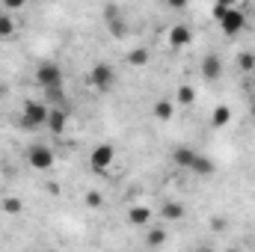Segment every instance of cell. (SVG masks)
Masks as SVG:
<instances>
[{"instance_id":"ba28073f","label":"cell","mask_w":255,"mask_h":252,"mask_svg":"<svg viewBox=\"0 0 255 252\" xmlns=\"http://www.w3.org/2000/svg\"><path fill=\"white\" fill-rule=\"evenodd\" d=\"M128 223L136 226V229L151 226V208H145V205H130V208H128Z\"/></svg>"},{"instance_id":"7a4b0ae2","label":"cell","mask_w":255,"mask_h":252,"mask_svg":"<svg viewBox=\"0 0 255 252\" xmlns=\"http://www.w3.org/2000/svg\"><path fill=\"white\" fill-rule=\"evenodd\" d=\"M217 24H220L223 36L235 39L238 33H244V30H247V12H244L241 6H232V9H229V12H226V15H223L220 21H217Z\"/></svg>"},{"instance_id":"2e32d148","label":"cell","mask_w":255,"mask_h":252,"mask_svg":"<svg viewBox=\"0 0 255 252\" xmlns=\"http://www.w3.org/2000/svg\"><path fill=\"white\" fill-rule=\"evenodd\" d=\"M160 217H163V220H169V223H172V220L178 223V220L184 217V205H181V202H166V205L160 208Z\"/></svg>"},{"instance_id":"5b68a950","label":"cell","mask_w":255,"mask_h":252,"mask_svg":"<svg viewBox=\"0 0 255 252\" xmlns=\"http://www.w3.org/2000/svg\"><path fill=\"white\" fill-rule=\"evenodd\" d=\"M113 160H116V148H113L110 142H98V145L89 151V166H92V172H107V169L113 166Z\"/></svg>"},{"instance_id":"603a6c76","label":"cell","mask_w":255,"mask_h":252,"mask_svg":"<svg viewBox=\"0 0 255 252\" xmlns=\"http://www.w3.org/2000/svg\"><path fill=\"white\" fill-rule=\"evenodd\" d=\"M232 6H235V3H214V9H211V15H214V21H220V18H223V15H226V12L232 9Z\"/></svg>"},{"instance_id":"5bb4252c","label":"cell","mask_w":255,"mask_h":252,"mask_svg":"<svg viewBox=\"0 0 255 252\" xmlns=\"http://www.w3.org/2000/svg\"><path fill=\"white\" fill-rule=\"evenodd\" d=\"M229 122H232V107H229V104H217L214 113H211V125L214 127H226Z\"/></svg>"},{"instance_id":"cb8c5ba5","label":"cell","mask_w":255,"mask_h":252,"mask_svg":"<svg viewBox=\"0 0 255 252\" xmlns=\"http://www.w3.org/2000/svg\"><path fill=\"white\" fill-rule=\"evenodd\" d=\"M226 226H229V223H226L223 217H214V220H211V232H226Z\"/></svg>"},{"instance_id":"9c48e42d","label":"cell","mask_w":255,"mask_h":252,"mask_svg":"<svg viewBox=\"0 0 255 252\" xmlns=\"http://www.w3.org/2000/svg\"><path fill=\"white\" fill-rule=\"evenodd\" d=\"M199 71H202L205 80H217V77L223 74V60H220L217 54H208V57L202 60V65H199Z\"/></svg>"},{"instance_id":"7402d4cb","label":"cell","mask_w":255,"mask_h":252,"mask_svg":"<svg viewBox=\"0 0 255 252\" xmlns=\"http://www.w3.org/2000/svg\"><path fill=\"white\" fill-rule=\"evenodd\" d=\"M86 205H89V208H101V205H104V196H101L98 190H89V193H86Z\"/></svg>"},{"instance_id":"f1b7e54d","label":"cell","mask_w":255,"mask_h":252,"mask_svg":"<svg viewBox=\"0 0 255 252\" xmlns=\"http://www.w3.org/2000/svg\"><path fill=\"white\" fill-rule=\"evenodd\" d=\"M226 252H241V250H226Z\"/></svg>"},{"instance_id":"4fadbf2b","label":"cell","mask_w":255,"mask_h":252,"mask_svg":"<svg viewBox=\"0 0 255 252\" xmlns=\"http://www.w3.org/2000/svg\"><path fill=\"white\" fill-rule=\"evenodd\" d=\"M214 160L211 157H205V154H196L190 163V172H196V175H214Z\"/></svg>"},{"instance_id":"7c38bea8","label":"cell","mask_w":255,"mask_h":252,"mask_svg":"<svg viewBox=\"0 0 255 252\" xmlns=\"http://www.w3.org/2000/svg\"><path fill=\"white\" fill-rule=\"evenodd\" d=\"M151 63V51L148 48H133V51H128V65L130 68H142V65Z\"/></svg>"},{"instance_id":"9a60e30c","label":"cell","mask_w":255,"mask_h":252,"mask_svg":"<svg viewBox=\"0 0 255 252\" xmlns=\"http://www.w3.org/2000/svg\"><path fill=\"white\" fill-rule=\"evenodd\" d=\"M0 211L9 214V217H21V214H24V202H21L18 196H6V199L0 202Z\"/></svg>"},{"instance_id":"3957f363","label":"cell","mask_w":255,"mask_h":252,"mask_svg":"<svg viewBox=\"0 0 255 252\" xmlns=\"http://www.w3.org/2000/svg\"><path fill=\"white\" fill-rule=\"evenodd\" d=\"M48 116L51 110L42 104V101H24V110H21V125L24 127H39V125H48Z\"/></svg>"},{"instance_id":"e0dca14e","label":"cell","mask_w":255,"mask_h":252,"mask_svg":"<svg viewBox=\"0 0 255 252\" xmlns=\"http://www.w3.org/2000/svg\"><path fill=\"white\" fill-rule=\"evenodd\" d=\"M193 157H196V151H193V148H175V151H172L175 166H184V169H190Z\"/></svg>"},{"instance_id":"d6986e66","label":"cell","mask_w":255,"mask_h":252,"mask_svg":"<svg viewBox=\"0 0 255 252\" xmlns=\"http://www.w3.org/2000/svg\"><path fill=\"white\" fill-rule=\"evenodd\" d=\"M15 36V21L9 12H0V39H12Z\"/></svg>"},{"instance_id":"83f0119b","label":"cell","mask_w":255,"mask_h":252,"mask_svg":"<svg viewBox=\"0 0 255 252\" xmlns=\"http://www.w3.org/2000/svg\"><path fill=\"white\" fill-rule=\"evenodd\" d=\"M0 98H3V83H0Z\"/></svg>"},{"instance_id":"8fae6325","label":"cell","mask_w":255,"mask_h":252,"mask_svg":"<svg viewBox=\"0 0 255 252\" xmlns=\"http://www.w3.org/2000/svg\"><path fill=\"white\" fill-rule=\"evenodd\" d=\"M65 125H68L65 110H51V116H48V127H51V133H54V136H63Z\"/></svg>"},{"instance_id":"484cf974","label":"cell","mask_w":255,"mask_h":252,"mask_svg":"<svg viewBox=\"0 0 255 252\" xmlns=\"http://www.w3.org/2000/svg\"><path fill=\"white\" fill-rule=\"evenodd\" d=\"M193 252H214L211 247H199V250H193Z\"/></svg>"},{"instance_id":"277c9868","label":"cell","mask_w":255,"mask_h":252,"mask_svg":"<svg viewBox=\"0 0 255 252\" xmlns=\"http://www.w3.org/2000/svg\"><path fill=\"white\" fill-rule=\"evenodd\" d=\"M36 80H39V86L45 89V92H51V89H63V68L57 63H42L36 68Z\"/></svg>"},{"instance_id":"6da1fadb","label":"cell","mask_w":255,"mask_h":252,"mask_svg":"<svg viewBox=\"0 0 255 252\" xmlns=\"http://www.w3.org/2000/svg\"><path fill=\"white\" fill-rule=\"evenodd\" d=\"M27 163H30L33 169H39V172H48V169H54L57 154H54V148H51V145L36 142V145H30V151H27Z\"/></svg>"},{"instance_id":"44dd1931","label":"cell","mask_w":255,"mask_h":252,"mask_svg":"<svg viewBox=\"0 0 255 252\" xmlns=\"http://www.w3.org/2000/svg\"><path fill=\"white\" fill-rule=\"evenodd\" d=\"M238 68H241V71H253L255 68V54H247V51L238 54Z\"/></svg>"},{"instance_id":"ffe728a7","label":"cell","mask_w":255,"mask_h":252,"mask_svg":"<svg viewBox=\"0 0 255 252\" xmlns=\"http://www.w3.org/2000/svg\"><path fill=\"white\" fill-rule=\"evenodd\" d=\"M145 241H148V247H163L166 244V229H151Z\"/></svg>"},{"instance_id":"d4e9b609","label":"cell","mask_w":255,"mask_h":252,"mask_svg":"<svg viewBox=\"0 0 255 252\" xmlns=\"http://www.w3.org/2000/svg\"><path fill=\"white\" fill-rule=\"evenodd\" d=\"M9 9H21V3H18V0H6V3H3V12H9Z\"/></svg>"},{"instance_id":"4316f807","label":"cell","mask_w":255,"mask_h":252,"mask_svg":"<svg viewBox=\"0 0 255 252\" xmlns=\"http://www.w3.org/2000/svg\"><path fill=\"white\" fill-rule=\"evenodd\" d=\"M253 119H255V101H253Z\"/></svg>"},{"instance_id":"ac0fdd59","label":"cell","mask_w":255,"mask_h":252,"mask_svg":"<svg viewBox=\"0 0 255 252\" xmlns=\"http://www.w3.org/2000/svg\"><path fill=\"white\" fill-rule=\"evenodd\" d=\"M193 101H196V89H193V86L184 83V86L175 89V104H184V107H187V104H193Z\"/></svg>"},{"instance_id":"52a82bcc","label":"cell","mask_w":255,"mask_h":252,"mask_svg":"<svg viewBox=\"0 0 255 252\" xmlns=\"http://www.w3.org/2000/svg\"><path fill=\"white\" fill-rule=\"evenodd\" d=\"M190 42H193V30L187 24H172V27H169V48L184 51Z\"/></svg>"},{"instance_id":"30bf717a","label":"cell","mask_w":255,"mask_h":252,"mask_svg":"<svg viewBox=\"0 0 255 252\" xmlns=\"http://www.w3.org/2000/svg\"><path fill=\"white\" fill-rule=\"evenodd\" d=\"M151 116H154L157 122H169V119L175 116V101H169V98H160V101H154V107H151Z\"/></svg>"},{"instance_id":"8992f818","label":"cell","mask_w":255,"mask_h":252,"mask_svg":"<svg viewBox=\"0 0 255 252\" xmlns=\"http://www.w3.org/2000/svg\"><path fill=\"white\" fill-rule=\"evenodd\" d=\"M89 80H92V86H95L98 92H110L113 83H116V71H113L110 63H95L92 71H89Z\"/></svg>"}]
</instances>
